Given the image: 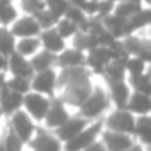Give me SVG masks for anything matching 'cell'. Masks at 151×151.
Segmentation results:
<instances>
[{"instance_id":"15","label":"cell","mask_w":151,"mask_h":151,"mask_svg":"<svg viewBox=\"0 0 151 151\" xmlns=\"http://www.w3.org/2000/svg\"><path fill=\"white\" fill-rule=\"evenodd\" d=\"M109 86V98H110V103H114L116 109H124L128 100H130V94H132V87L126 80H117V82H110L107 84Z\"/></svg>"},{"instance_id":"3","label":"cell","mask_w":151,"mask_h":151,"mask_svg":"<svg viewBox=\"0 0 151 151\" xmlns=\"http://www.w3.org/2000/svg\"><path fill=\"white\" fill-rule=\"evenodd\" d=\"M93 87H94V86H93L91 80H84V82H77V84H68V86L60 87L59 98H60L68 107L78 109V107L87 100V96L91 94Z\"/></svg>"},{"instance_id":"13","label":"cell","mask_w":151,"mask_h":151,"mask_svg":"<svg viewBox=\"0 0 151 151\" xmlns=\"http://www.w3.org/2000/svg\"><path fill=\"white\" fill-rule=\"evenodd\" d=\"M9 30L16 39H20V37H37L41 34V27H39L37 20L34 16H29V14L18 16V20L9 27Z\"/></svg>"},{"instance_id":"18","label":"cell","mask_w":151,"mask_h":151,"mask_svg":"<svg viewBox=\"0 0 151 151\" xmlns=\"http://www.w3.org/2000/svg\"><path fill=\"white\" fill-rule=\"evenodd\" d=\"M39 41H41V48H43V50H48V52H52V53H55V55L60 53V52L68 46L66 39L60 37L59 32H57L55 29L41 30V34H39Z\"/></svg>"},{"instance_id":"27","label":"cell","mask_w":151,"mask_h":151,"mask_svg":"<svg viewBox=\"0 0 151 151\" xmlns=\"http://www.w3.org/2000/svg\"><path fill=\"white\" fill-rule=\"evenodd\" d=\"M146 68H147V62L139 57V55H130L124 62V69H126V78L128 77H139V75L146 73Z\"/></svg>"},{"instance_id":"10","label":"cell","mask_w":151,"mask_h":151,"mask_svg":"<svg viewBox=\"0 0 151 151\" xmlns=\"http://www.w3.org/2000/svg\"><path fill=\"white\" fill-rule=\"evenodd\" d=\"M100 140L107 147V151H126L135 144L133 135L121 133V132H112V130H107V128L101 130Z\"/></svg>"},{"instance_id":"1","label":"cell","mask_w":151,"mask_h":151,"mask_svg":"<svg viewBox=\"0 0 151 151\" xmlns=\"http://www.w3.org/2000/svg\"><path fill=\"white\" fill-rule=\"evenodd\" d=\"M109 105H110L109 93L105 89H101L100 86H94L91 94L87 96V100L77 109V114L86 117L87 121H96V119L103 117V114L107 112Z\"/></svg>"},{"instance_id":"19","label":"cell","mask_w":151,"mask_h":151,"mask_svg":"<svg viewBox=\"0 0 151 151\" xmlns=\"http://www.w3.org/2000/svg\"><path fill=\"white\" fill-rule=\"evenodd\" d=\"M101 22H103V25L107 27V30H109L116 39H124L126 36H132V34H133L126 18H119V16H116V14H110V16L103 18Z\"/></svg>"},{"instance_id":"29","label":"cell","mask_w":151,"mask_h":151,"mask_svg":"<svg viewBox=\"0 0 151 151\" xmlns=\"http://www.w3.org/2000/svg\"><path fill=\"white\" fill-rule=\"evenodd\" d=\"M71 45H73L75 48L82 50L84 53H87L89 50H93V48H96V46H98V45H96V41L93 39V36H91L89 32H84V30H78L77 34L71 37Z\"/></svg>"},{"instance_id":"14","label":"cell","mask_w":151,"mask_h":151,"mask_svg":"<svg viewBox=\"0 0 151 151\" xmlns=\"http://www.w3.org/2000/svg\"><path fill=\"white\" fill-rule=\"evenodd\" d=\"M7 73H11L13 77H25V78L34 77V69L30 66V60L27 57L20 55L18 52H13L7 57Z\"/></svg>"},{"instance_id":"53","label":"cell","mask_w":151,"mask_h":151,"mask_svg":"<svg viewBox=\"0 0 151 151\" xmlns=\"http://www.w3.org/2000/svg\"><path fill=\"white\" fill-rule=\"evenodd\" d=\"M0 137H2V132H0Z\"/></svg>"},{"instance_id":"17","label":"cell","mask_w":151,"mask_h":151,"mask_svg":"<svg viewBox=\"0 0 151 151\" xmlns=\"http://www.w3.org/2000/svg\"><path fill=\"white\" fill-rule=\"evenodd\" d=\"M0 107L6 117H9L11 114H14L16 110H20L23 107V94H18L14 91H11L7 86L0 91Z\"/></svg>"},{"instance_id":"23","label":"cell","mask_w":151,"mask_h":151,"mask_svg":"<svg viewBox=\"0 0 151 151\" xmlns=\"http://www.w3.org/2000/svg\"><path fill=\"white\" fill-rule=\"evenodd\" d=\"M41 50V41H39V36L37 37H20L16 39V50L20 55L30 59L34 53H37Z\"/></svg>"},{"instance_id":"33","label":"cell","mask_w":151,"mask_h":151,"mask_svg":"<svg viewBox=\"0 0 151 151\" xmlns=\"http://www.w3.org/2000/svg\"><path fill=\"white\" fill-rule=\"evenodd\" d=\"M6 86L11 89V91H14V93H18V94H27V93H30L32 91V87H30V78H25V77H7V82H6Z\"/></svg>"},{"instance_id":"43","label":"cell","mask_w":151,"mask_h":151,"mask_svg":"<svg viewBox=\"0 0 151 151\" xmlns=\"http://www.w3.org/2000/svg\"><path fill=\"white\" fill-rule=\"evenodd\" d=\"M0 71H7V57L0 53Z\"/></svg>"},{"instance_id":"45","label":"cell","mask_w":151,"mask_h":151,"mask_svg":"<svg viewBox=\"0 0 151 151\" xmlns=\"http://www.w3.org/2000/svg\"><path fill=\"white\" fill-rule=\"evenodd\" d=\"M84 2H86V0H69V4H71V6H77V7H80Z\"/></svg>"},{"instance_id":"50","label":"cell","mask_w":151,"mask_h":151,"mask_svg":"<svg viewBox=\"0 0 151 151\" xmlns=\"http://www.w3.org/2000/svg\"><path fill=\"white\" fill-rule=\"evenodd\" d=\"M0 151H6V149H4V146H2V142H0Z\"/></svg>"},{"instance_id":"5","label":"cell","mask_w":151,"mask_h":151,"mask_svg":"<svg viewBox=\"0 0 151 151\" xmlns=\"http://www.w3.org/2000/svg\"><path fill=\"white\" fill-rule=\"evenodd\" d=\"M7 128L13 130V132L27 144V142L34 137L37 124H36V121H34L23 109H20V110H16L14 114L9 116V124H7Z\"/></svg>"},{"instance_id":"26","label":"cell","mask_w":151,"mask_h":151,"mask_svg":"<svg viewBox=\"0 0 151 151\" xmlns=\"http://www.w3.org/2000/svg\"><path fill=\"white\" fill-rule=\"evenodd\" d=\"M16 50V37L11 34L9 27H0V53L9 57Z\"/></svg>"},{"instance_id":"28","label":"cell","mask_w":151,"mask_h":151,"mask_svg":"<svg viewBox=\"0 0 151 151\" xmlns=\"http://www.w3.org/2000/svg\"><path fill=\"white\" fill-rule=\"evenodd\" d=\"M16 20H18V9L14 2L0 4V27H11Z\"/></svg>"},{"instance_id":"30","label":"cell","mask_w":151,"mask_h":151,"mask_svg":"<svg viewBox=\"0 0 151 151\" xmlns=\"http://www.w3.org/2000/svg\"><path fill=\"white\" fill-rule=\"evenodd\" d=\"M126 82L130 84L132 91H135V93H142V94L151 96V78L147 77L146 73L139 75V77H128V78H126Z\"/></svg>"},{"instance_id":"25","label":"cell","mask_w":151,"mask_h":151,"mask_svg":"<svg viewBox=\"0 0 151 151\" xmlns=\"http://www.w3.org/2000/svg\"><path fill=\"white\" fill-rule=\"evenodd\" d=\"M101 77L105 78L107 84L117 82V80H126V69H124V64H123V62H117V60H110V62L107 64V68L103 69Z\"/></svg>"},{"instance_id":"7","label":"cell","mask_w":151,"mask_h":151,"mask_svg":"<svg viewBox=\"0 0 151 151\" xmlns=\"http://www.w3.org/2000/svg\"><path fill=\"white\" fill-rule=\"evenodd\" d=\"M57 73H59L57 68L34 73V77L30 78L32 91H36L39 94H45L48 98H53L57 94Z\"/></svg>"},{"instance_id":"41","label":"cell","mask_w":151,"mask_h":151,"mask_svg":"<svg viewBox=\"0 0 151 151\" xmlns=\"http://www.w3.org/2000/svg\"><path fill=\"white\" fill-rule=\"evenodd\" d=\"M84 151H107V147H105V146L101 144V140L98 139L96 142H93V144H91L89 147H86Z\"/></svg>"},{"instance_id":"6","label":"cell","mask_w":151,"mask_h":151,"mask_svg":"<svg viewBox=\"0 0 151 151\" xmlns=\"http://www.w3.org/2000/svg\"><path fill=\"white\" fill-rule=\"evenodd\" d=\"M50 101L52 98L45 96V94H39L36 91H30L23 96V110L36 121V123H43L45 121V116L50 109Z\"/></svg>"},{"instance_id":"24","label":"cell","mask_w":151,"mask_h":151,"mask_svg":"<svg viewBox=\"0 0 151 151\" xmlns=\"http://www.w3.org/2000/svg\"><path fill=\"white\" fill-rule=\"evenodd\" d=\"M128 23H130V29H132L133 34H137V32L142 30V29L151 27V7L142 6V7L139 9V13L133 14V16L128 20Z\"/></svg>"},{"instance_id":"51","label":"cell","mask_w":151,"mask_h":151,"mask_svg":"<svg viewBox=\"0 0 151 151\" xmlns=\"http://www.w3.org/2000/svg\"><path fill=\"white\" fill-rule=\"evenodd\" d=\"M146 151H151V147H146Z\"/></svg>"},{"instance_id":"38","label":"cell","mask_w":151,"mask_h":151,"mask_svg":"<svg viewBox=\"0 0 151 151\" xmlns=\"http://www.w3.org/2000/svg\"><path fill=\"white\" fill-rule=\"evenodd\" d=\"M45 4H46V9L50 13H53L55 16L62 18L66 14V11L69 9V0H45Z\"/></svg>"},{"instance_id":"47","label":"cell","mask_w":151,"mask_h":151,"mask_svg":"<svg viewBox=\"0 0 151 151\" xmlns=\"http://www.w3.org/2000/svg\"><path fill=\"white\" fill-rule=\"evenodd\" d=\"M146 75L151 78V64H147V68H146Z\"/></svg>"},{"instance_id":"32","label":"cell","mask_w":151,"mask_h":151,"mask_svg":"<svg viewBox=\"0 0 151 151\" xmlns=\"http://www.w3.org/2000/svg\"><path fill=\"white\" fill-rule=\"evenodd\" d=\"M140 7H142L140 2H116V7H114V13H112V14H116V16H119V18L130 20L133 14L139 13Z\"/></svg>"},{"instance_id":"11","label":"cell","mask_w":151,"mask_h":151,"mask_svg":"<svg viewBox=\"0 0 151 151\" xmlns=\"http://www.w3.org/2000/svg\"><path fill=\"white\" fill-rule=\"evenodd\" d=\"M110 60H112V53L109 46H96L86 53V66L94 75H101Z\"/></svg>"},{"instance_id":"21","label":"cell","mask_w":151,"mask_h":151,"mask_svg":"<svg viewBox=\"0 0 151 151\" xmlns=\"http://www.w3.org/2000/svg\"><path fill=\"white\" fill-rule=\"evenodd\" d=\"M29 60H30V66H32L34 73L57 68V55L52 53V52H48V50H43V48H41L37 53H34Z\"/></svg>"},{"instance_id":"36","label":"cell","mask_w":151,"mask_h":151,"mask_svg":"<svg viewBox=\"0 0 151 151\" xmlns=\"http://www.w3.org/2000/svg\"><path fill=\"white\" fill-rule=\"evenodd\" d=\"M64 16H66L68 20H71L75 25H77V27H78V30L86 25V22H87V18H89V16H87L80 7H77V6H69V9L66 11V14H64Z\"/></svg>"},{"instance_id":"48","label":"cell","mask_w":151,"mask_h":151,"mask_svg":"<svg viewBox=\"0 0 151 151\" xmlns=\"http://www.w3.org/2000/svg\"><path fill=\"white\" fill-rule=\"evenodd\" d=\"M116 2H140V0H116ZM142 4V2H140Z\"/></svg>"},{"instance_id":"2","label":"cell","mask_w":151,"mask_h":151,"mask_svg":"<svg viewBox=\"0 0 151 151\" xmlns=\"http://www.w3.org/2000/svg\"><path fill=\"white\" fill-rule=\"evenodd\" d=\"M103 117L91 121L80 133H77L73 139H69L68 142L62 144V151H84L86 147H89L93 142H96L100 139V133L103 130Z\"/></svg>"},{"instance_id":"34","label":"cell","mask_w":151,"mask_h":151,"mask_svg":"<svg viewBox=\"0 0 151 151\" xmlns=\"http://www.w3.org/2000/svg\"><path fill=\"white\" fill-rule=\"evenodd\" d=\"M53 29H55V30L59 32V36H60V37H64L66 41H68V39H71L75 34L78 32V27L75 25L71 20H68L66 16L59 18V22H57V25H55Z\"/></svg>"},{"instance_id":"55","label":"cell","mask_w":151,"mask_h":151,"mask_svg":"<svg viewBox=\"0 0 151 151\" xmlns=\"http://www.w3.org/2000/svg\"><path fill=\"white\" fill-rule=\"evenodd\" d=\"M0 4H2V2H0Z\"/></svg>"},{"instance_id":"12","label":"cell","mask_w":151,"mask_h":151,"mask_svg":"<svg viewBox=\"0 0 151 151\" xmlns=\"http://www.w3.org/2000/svg\"><path fill=\"white\" fill-rule=\"evenodd\" d=\"M89 123H91V121H87L86 117H82V116H78V114H75V116H69V119H68L64 124H60L59 128H55L53 133H55L57 139L64 144V142H68L69 139H73L77 133H80Z\"/></svg>"},{"instance_id":"49","label":"cell","mask_w":151,"mask_h":151,"mask_svg":"<svg viewBox=\"0 0 151 151\" xmlns=\"http://www.w3.org/2000/svg\"><path fill=\"white\" fill-rule=\"evenodd\" d=\"M2 117H6V116H4V112H2V107H0V119H2Z\"/></svg>"},{"instance_id":"20","label":"cell","mask_w":151,"mask_h":151,"mask_svg":"<svg viewBox=\"0 0 151 151\" xmlns=\"http://www.w3.org/2000/svg\"><path fill=\"white\" fill-rule=\"evenodd\" d=\"M124 109L130 110L133 116H147V114H151V96L132 91L130 100Z\"/></svg>"},{"instance_id":"42","label":"cell","mask_w":151,"mask_h":151,"mask_svg":"<svg viewBox=\"0 0 151 151\" xmlns=\"http://www.w3.org/2000/svg\"><path fill=\"white\" fill-rule=\"evenodd\" d=\"M6 82H7V71H0V91L6 87Z\"/></svg>"},{"instance_id":"44","label":"cell","mask_w":151,"mask_h":151,"mask_svg":"<svg viewBox=\"0 0 151 151\" xmlns=\"http://www.w3.org/2000/svg\"><path fill=\"white\" fill-rule=\"evenodd\" d=\"M126 151H146V147H144L142 144H137V142H135V144H133L130 149H126Z\"/></svg>"},{"instance_id":"39","label":"cell","mask_w":151,"mask_h":151,"mask_svg":"<svg viewBox=\"0 0 151 151\" xmlns=\"http://www.w3.org/2000/svg\"><path fill=\"white\" fill-rule=\"evenodd\" d=\"M114 7H116V0H101L98 2V13H96V18L103 20L107 16H110L114 13Z\"/></svg>"},{"instance_id":"40","label":"cell","mask_w":151,"mask_h":151,"mask_svg":"<svg viewBox=\"0 0 151 151\" xmlns=\"http://www.w3.org/2000/svg\"><path fill=\"white\" fill-rule=\"evenodd\" d=\"M80 9H82L87 16H96V13H98V2H93V0H86V2L80 6Z\"/></svg>"},{"instance_id":"46","label":"cell","mask_w":151,"mask_h":151,"mask_svg":"<svg viewBox=\"0 0 151 151\" xmlns=\"http://www.w3.org/2000/svg\"><path fill=\"white\" fill-rule=\"evenodd\" d=\"M142 2V6H146V7H151V0H140Z\"/></svg>"},{"instance_id":"31","label":"cell","mask_w":151,"mask_h":151,"mask_svg":"<svg viewBox=\"0 0 151 151\" xmlns=\"http://www.w3.org/2000/svg\"><path fill=\"white\" fill-rule=\"evenodd\" d=\"M0 142H2V146H4L6 151H23V146H25V142L13 130H9V128L6 130V133H2Z\"/></svg>"},{"instance_id":"9","label":"cell","mask_w":151,"mask_h":151,"mask_svg":"<svg viewBox=\"0 0 151 151\" xmlns=\"http://www.w3.org/2000/svg\"><path fill=\"white\" fill-rule=\"evenodd\" d=\"M69 110H68V105L59 98V96H53L52 101H50V109L45 116V121H43V126L48 128V130H55L59 128L60 124H64L68 119H69Z\"/></svg>"},{"instance_id":"16","label":"cell","mask_w":151,"mask_h":151,"mask_svg":"<svg viewBox=\"0 0 151 151\" xmlns=\"http://www.w3.org/2000/svg\"><path fill=\"white\" fill-rule=\"evenodd\" d=\"M86 66V53L75 46H66L60 53H57V69Z\"/></svg>"},{"instance_id":"22","label":"cell","mask_w":151,"mask_h":151,"mask_svg":"<svg viewBox=\"0 0 151 151\" xmlns=\"http://www.w3.org/2000/svg\"><path fill=\"white\" fill-rule=\"evenodd\" d=\"M133 137L144 147H151V114L147 116H135V133Z\"/></svg>"},{"instance_id":"35","label":"cell","mask_w":151,"mask_h":151,"mask_svg":"<svg viewBox=\"0 0 151 151\" xmlns=\"http://www.w3.org/2000/svg\"><path fill=\"white\" fill-rule=\"evenodd\" d=\"M20 7L25 14L36 16L46 9V4H45V0H20Z\"/></svg>"},{"instance_id":"54","label":"cell","mask_w":151,"mask_h":151,"mask_svg":"<svg viewBox=\"0 0 151 151\" xmlns=\"http://www.w3.org/2000/svg\"><path fill=\"white\" fill-rule=\"evenodd\" d=\"M11 2H14V0H11Z\"/></svg>"},{"instance_id":"4","label":"cell","mask_w":151,"mask_h":151,"mask_svg":"<svg viewBox=\"0 0 151 151\" xmlns=\"http://www.w3.org/2000/svg\"><path fill=\"white\" fill-rule=\"evenodd\" d=\"M103 126L112 132L133 135L135 133V116L126 109H114L109 116L103 117Z\"/></svg>"},{"instance_id":"52","label":"cell","mask_w":151,"mask_h":151,"mask_svg":"<svg viewBox=\"0 0 151 151\" xmlns=\"http://www.w3.org/2000/svg\"><path fill=\"white\" fill-rule=\"evenodd\" d=\"M93 2H101V0H93Z\"/></svg>"},{"instance_id":"37","label":"cell","mask_w":151,"mask_h":151,"mask_svg":"<svg viewBox=\"0 0 151 151\" xmlns=\"http://www.w3.org/2000/svg\"><path fill=\"white\" fill-rule=\"evenodd\" d=\"M34 18L37 20V23H39L41 30H46V29H53V27L57 25V22H59V16H55V14H53V13H50L48 9L41 11V13H39V14H36Z\"/></svg>"},{"instance_id":"8","label":"cell","mask_w":151,"mask_h":151,"mask_svg":"<svg viewBox=\"0 0 151 151\" xmlns=\"http://www.w3.org/2000/svg\"><path fill=\"white\" fill-rule=\"evenodd\" d=\"M27 146L32 151H62V142L57 139V135L45 128V126H37L34 137L27 142Z\"/></svg>"}]
</instances>
